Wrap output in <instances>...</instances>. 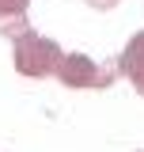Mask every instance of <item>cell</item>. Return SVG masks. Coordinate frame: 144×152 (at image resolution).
<instances>
[{
    "instance_id": "6da1fadb",
    "label": "cell",
    "mask_w": 144,
    "mask_h": 152,
    "mask_svg": "<svg viewBox=\"0 0 144 152\" xmlns=\"http://www.w3.org/2000/svg\"><path fill=\"white\" fill-rule=\"evenodd\" d=\"M61 76H65V84H103L99 69L91 65L87 57H68L61 65Z\"/></svg>"
},
{
    "instance_id": "7a4b0ae2",
    "label": "cell",
    "mask_w": 144,
    "mask_h": 152,
    "mask_svg": "<svg viewBox=\"0 0 144 152\" xmlns=\"http://www.w3.org/2000/svg\"><path fill=\"white\" fill-rule=\"evenodd\" d=\"M121 69L133 76V84H137V88L144 91V34H137L133 42H129L125 57H121Z\"/></svg>"
}]
</instances>
